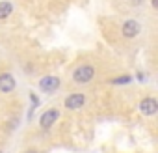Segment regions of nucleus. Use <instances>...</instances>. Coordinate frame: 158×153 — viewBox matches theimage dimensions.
Returning a JSON list of instances; mask_svg holds the SVG:
<instances>
[{"label": "nucleus", "instance_id": "f257e3e1", "mask_svg": "<svg viewBox=\"0 0 158 153\" xmlns=\"http://www.w3.org/2000/svg\"><path fill=\"white\" fill-rule=\"evenodd\" d=\"M95 76V67L93 65H80V67H76L74 73H73V81L78 82V84H86L89 82L91 79Z\"/></svg>", "mask_w": 158, "mask_h": 153}, {"label": "nucleus", "instance_id": "f03ea898", "mask_svg": "<svg viewBox=\"0 0 158 153\" xmlns=\"http://www.w3.org/2000/svg\"><path fill=\"white\" fill-rule=\"evenodd\" d=\"M60 88V79L58 76H45V79L39 81V90L45 94H52Z\"/></svg>", "mask_w": 158, "mask_h": 153}, {"label": "nucleus", "instance_id": "7ed1b4c3", "mask_svg": "<svg viewBox=\"0 0 158 153\" xmlns=\"http://www.w3.org/2000/svg\"><path fill=\"white\" fill-rule=\"evenodd\" d=\"M139 30H141V24H139L138 21H134V19L125 21V23H123V28H121V32H123L125 37H136V36L139 34Z\"/></svg>", "mask_w": 158, "mask_h": 153}, {"label": "nucleus", "instance_id": "20e7f679", "mask_svg": "<svg viewBox=\"0 0 158 153\" xmlns=\"http://www.w3.org/2000/svg\"><path fill=\"white\" fill-rule=\"evenodd\" d=\"M86 105V97L82 94H71L65 97V107L69 110H76V108H82Z\"/></svg>", "mask_w": 158, "mask_h": 153}, {"label": "nucleus", "instance_id": "39448f33", "mask_svg": "<svg viewBox=\"0 0 158 153\" xmlns=\"http://www.w3.org/2000/svg\"><path fill=\"white\" fill-rule=\"evenodd\" d=\"M139 110H141L145 116H152V114H156V110H158V101L152 99V97H147V99H143V101L139 103Z\"/></svg>", "mask_w": 158, "mask_h": 153}, {"label": "nucleus", "instance_id": "423d86ee", "mask_svg": "<svg viewBox=\"0 0 158 153\" xmlns=\"http://www.w3.org/2000/svg\"><path fill=\"white\" fill-rule=\"evenodd\" d=\"M58 116H60V112L56 110V108H50V110H47L41 118H39V123H41V127L43 129H48V127H52L54 125V121L58 120Z\"/></svg>", "mask_w": 158, "mask_h": 153}, {"label": "nucleus", "instance_id": "0eeeda50", "mask_svg": "<svg viewBox=\"0 0 158 153\" xmlns=\"http://www.w3.org/2000/svg\"><path fill=\"white\" fill-rule=\"evenodd\" d=\"M13 90H15V79L10 73H2V75H0V92L10 94Z\"/></svg>", "mask_w": 158, "mask_h": 153}, {"label": "nucleus", "instance_id": "6e6552de", "mask_svg": "<svg viewBox=\"0 0 158 153\" xmlns=\"http://www.w3.org/2000/svg\"><path fill=\"white\" fill-rule=\"evenodd\" d=\"M11 11H13V6L8 2V0H4V2H0V19H8Z\"/></svg>", "mask_w": 158, "mask_h": 153}, {"label": "nucleus", "instance_id": "1a4fd4ad", "mask_svg": "<svg viewBox=\"0 0 158 153\" xmlns=\"http://www.w3.org/2000/svg\"><path fill=\"white\" fill-rule=\"evenodd\" d=\"M114 84H125V82H130V76H119V79L112 81Z\"/></svg>", "mask_w": 158, "mask_h": 153}, {"label": "nucleus", "instance_id": "9d476101", "mask_svg": "<svg viewBox=\"0 0 158 153\" xmlns=\"http://www.w3.org/2000/svg\"><path fill=\"white\" fill-rule=\"evenodd\" d=\"M152 6H154V8L158 6V0H152Z\"/></svg>", "mask_w": 158, "mask_h": 153}, {"label": "nucleus", "instance_id": "9b49d317", "mask_svg": "<svg viewBox=\"0 0 158 153\" xmlns=\"http://www.w3.org/2000/svg\"><path fill=\"white\" fill-rule=\"evenodd\" d=\"M26 153H37V151H35V149H28Z\"/></svg>", "mask_w": 158, "mask_h": 153}, {"label": "nucleus", "instance_id": "f8f14e48", "mask_svg": "<svg viewBox=\"0 0 158 153\" xmlns=\"http://www.w3.org/2000/svg\"><path fill=\"white\" fill-rule=\"evenodd\" d=\"M0 153H2V151H0Z\"/></svg>", "mask_w": 158, "mask_h": 153}]
</instances>
